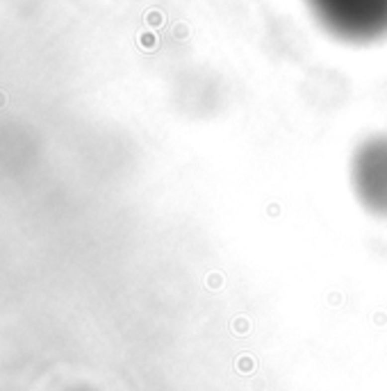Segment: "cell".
<instances>
[{"instance_id":"cell-1","label":"cell","mask_w":387,"mask_h":391,"mask_svg":"<svg viewBox=\"0 0 387 391\" xmlns=\"http://www.w3.org/2000/svg\"><path fill=\"white\" fill-rule=\"evenodd\" d=\"M317 18L346 41H374L387 34V0H307Z\"/></svg>"},{"instance_id":"cell-2","label":"cell","mask_w":387,"mask_h":391,"mask_svg":"<svg viewBox=\"0 0 387 391\" xmlns=\"http://www.w3.org/2000/svg\"><path fill=\"white\" fill-rule=\"evenodd\" d=\"M353 187L371 214L387 216V134L371 137L353 157Z\"/></svg>"},{"instance_id":"cell-3","label":"cell","mask_w":387,"mask_h":391,"mask_svg":"<svg viewBox=\"0 0 387 391\" xmlns=\"http://www.w3.org/2000/svg\"><path fill=\"white\" fill-rule=\"evenodd\" d=\"M7 105V96H5V91H0V109L5 107Z\"/></svg>"}]
</instances>
